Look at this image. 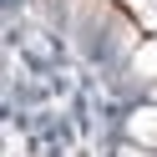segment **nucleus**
Segmentation results:
<instances>
[{
    "label": "nucleus",
    "instance_id": "obj_1",
    "mask_svg": "<svg viewBox=\"0 0 157 157\" xmlns=\"http://www.w3.org/2000/svg\"><path fill=\"white\" fill-rule=\"evenodd\" d=\"M132 137L147 142V147H157V112H137L132 117Z\"/></svg>",
    "mask_w": 157,
    "mask_h": 157
},
{
    "label": "nucleus",
    "instance_id": "obj_2",
    "mask_svg": "<svg viewBox=\"0 0 157 157\" xmlns=\"http://www.w3.org/2000/svg\"><path fill=\"white\" fill-rule=\"evenodd\" d=\"M117 157H147V152H137V147H122V152H117Z\"/></svg>",
    "mask_w": 157,
    "mask_h": 157
}]
</instances>
